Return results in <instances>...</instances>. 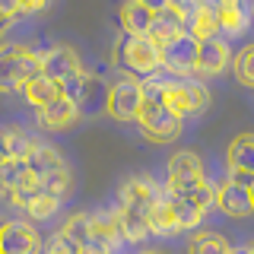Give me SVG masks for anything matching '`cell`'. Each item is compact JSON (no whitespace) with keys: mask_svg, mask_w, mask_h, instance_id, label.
Segmentation results:
<instances>
[{"mask_svg":"<svg viewBox=\"0 0 254 254\" xmlns=\"http://www.w3.org/2000/svg\"><path fill=\"white\" fill-rule=\"evenodd\" d=\"M115 64L127 73H140L143 79L162 70L159 61V45L149 35H118L115 42Z\"/></svg>","mask_w":254,"mask_h":254,"instance_id":"1","label":"cell"},{"mask_svg":"<svg viewBox=\"0 0 254 254\" xmlns=\"http://www.w3.org/2000/svg\"><path fill=\"white\" fill-rule=\"evenodd\" d=\"M35 76H42V54L19 45H0V92H22Z\"/></svg>","mask_w":254,"mask_h":254,"instance_id":"2","label":"cell"},{"mask_svg":"<svg viewBox=\"0 0 254 254\" xmlns=\"http://www.w3.org/2000/svg\"><path fill=\"white\" fill-rule=\"evenodd\" d=\"M162 102L169 105L178 118L185 115H200L210 105V89L203 86V79H194V76H165L162 79Z\"/></svg>","mask_w":254,"mask_h":254,"instance_id":"3","label":"cell"},{"mask_svg":"<svg viewBox=\"0 0 254 254\" xmlns=\"http://www.w3.org/2000/svg\"><path fill=\"white\" fill-rule=\"evenodd\" d=\"M197 48H200V42H197L194 35L185 29L178 32L175 38H169L165 45H159V61H162V70L169 76H194L197 73Z\"/></svg>","mask_w":254,"mask_h":254,"instance_id":"4","label":"cell"},{"mask_svg":"<svg viewBox=\"0 0 254 254\" xmlns=\"http://www.w3.org/2000/svg\"><path fill=\"white\" fill-rule=\"evenodd\" d=\"M137 124L143 130V137L153 140V143H172L178 140L181 133V118L165 105V102H143L140 115H137Z\"/></svg>","mask_w":254,"mask_h":254,"instance_id":"5","label":"cell"},{"mask_svg":"<svg viewBox=\"0 0 254 254\" xmlns=\"http://www.w3.org/2000/svg\"><path fill=\"white\" fill-rule=\"evenodd\" d=\"M140 108H143V89L137 76H121L108 86L105 115H111L115 121H137Z\"/></svg>","mask_w":254,"mask_h":254,"instance_id":"6","label":"cell"},{"mask_svg":"<svg viewBox=\"0 0 254 254\" xmlns=\"http://www.w3.org/2000/svg\"><path fill=\"white\" fill-rule=\"evenodd\" d=\"M0 254H42V235L26 219H10L0 229Z\"/></svg>","mask_w":254,"mask_h":254,"instance_id":"7","label":"cell"},{"mask_svg":"<svg viewBox=\"0 0 254 254\" xmlns=\"http://www.w3.org/2000/svg\"><path fill=\"white\" fill-rule=\"evenodd\" d=\"M83 73V61H79L76 48L70 45H54L42 54V76H48L51 83H64V79Z\"/></svg>","mask_w":254,"mask_h":254,"instance_id":"8","label":"cell"},{"mask_svg":"<svg viewBox=\"0 0 254 254\" xmlns=\"http://www.w3.org/2000/svg\"><path fill=\"white\" fill-rule=\"evenodd\" d=\"M188 29V6L185 3H159L153 6V26H149V38L156 45H165L178 32Z\"/></svg>","mask_w":254,"mask_h":254,"instance_id":"9","label":"cell"},{"mask_svg":"<svg viewBox=\"0 0 254 254\" xmlns=\"http://www.w3.org/2000/svg\"><path fill=\"white\" fill-rule=\"evenodd\" d=\"M159 188L149 175H130V178L121 185L118 190V206H137V210H153L156 197H159Z\"/></svg>","mask_w":254,"mask_h":254,"instance_id":"10","label":"cell"},{"mask_svg":"<svg viewBox=\"0 0 254 254\" xmlns=\"http://www.w3.org/2000/svg\"><path fill=\"white\" fill-rule=\"evenodd\" d=\"M229 42L226 38H206L197 48V76H219L229 67Z\"/></svg>","mask_w":254,"mask_h":254,"instance_id":"11","label":"cell"},{"mask_svg":"<svg viewBox=\"0 0 254 254\" xmlns=\"http://www.w3.org/2000/svg\"><path fill=\"white\" fill-rule=\"evenodd\" d=\"M216 206L226 213V216H235V219H245V216L254 213L251 190L242 188V185H235V181H229V178L216 188Z\"/></svg>","mask_w":254,"mask_h":254,"instance_id":"12","label":"cell"},{"mask_svg":"<svg viewBox=\"0 0 254 254\" xmlns=\"http://www.w3.org/2000/svg\"><path fill=\"white\" fill-rule=\"evenodd\" d=\"M108 105V83L102 76H92V73H86V83H83V92H79V99H76V111H79V118H95V115H102Z\"/></svg>","mask_w":254,"mask_h":254,"instance_id":"13","label":"cell"},{"mask_svg":"<svg viewBox=\"0 0 254 254\" xmlns=\"http://www.w3.org/2000/svg\"><path fill=\"white\" fill-rule=\"evenodd\" d=\"M216 16H219V32H226L229 38H235L251 26V3L222 0V3H216Z\"/></svg>","mask_w":254,"mask_h":254,"instance_id":"14","label":"cell"},{"mask_svg":"<svg viewBox=\"0 0 254 254\" xmlns=\"http://www.w3.org/2000/svg\"><path fill=\"white\" fill-rule=\"evenodd\" d=\"M26 165H29V172L35 175V181H42V178H48V175L67 169V162H64L61 149L48 146V143H38V140L32 143V153L26 156Z\"/></svg>","mask_w":254,"mask_h":254,"instance_id":"15","label":"cell"},{"mask_svg":"<svg viewBox=\"0 0 254 254\" xmlns=\"http://www.w3.org/2000/svg\"><path fill=\"white\" fill-rule=\"evenodd\" d=\"M197 178H206V175H203V159L194 149H181L169 159V181L165 185H188Z\"/></svg>","mask_w":254,"mask_h":254,"instance_id":"16","label":"cell"},{"mask_svg":"<svg viewBox=\"0 0 254 254\" xmlns=\"http://www.w3.org/2000/svg\"><path fill=\"white\" fill-rule=\"evenodd\" d=\"M188 32L197 38V42H206V38H219V16L213 3H194L188 6Z\"/></svg>","mask_w":254,"mask_h":254,"instance_id":"17","label":"cell"},{"mask_svg":"<svg viewBox=\"0 0 254 254\" xmlns=\"http://www.w3.org/2000/svg\"><path fill=\"white\" fill-rule=\"evenodd\" d=\"M153 26V6L143 0H127L121 6V32L124 35H149Z\"/></svg>","mask_w":254,"mask_h":254,"instance_id":"18","label":"cell"},{"mask_svg":"<svg viewBox=\"0 0 254 254\" xmlns=\"http://www.w3.org/2000/svg\"><path fill=\"white\" fill-rule=\"evenodd\" d=\"M226 165L229 172L254 175V133H238L226 149Z\"/></svg>","mask_w":254,"mask_h":254,"instance_id":"19","label":"cell"},{"mask_svg":"<svg viewBox=\"0 0 254 254\" xmlns=\"http://www.w3.org/2000/svg\"><path fill=\"white\" fill-rule=\"evenodd\" d=\"M76 118H79L76 105H73V102H67V99H61V95L51 102V105H45L42 111H38V124L48 127V130H67Z\"/></svg>","mask_w":254,"mask_h":254,"instance_id":"20","label":"cell"},{"mask_svg":"<svg viewBox=\"0 0 254 254\" xmlns=\"http://www.w3.org/2000/svg\"><path fill=\"white\" fill-rule=\"evenodd\" d=\"M178 232V222H175V213L169 206V197H165V188L159 190L153 210H149V235H159V238H169Z\"/></svg>","mask_w":254,"mask_h":254,"instance_id":"21","label":"cell"},{"mask_svg":"<svg viewBox=\"0 0 254 254\" xmlns=\"http://www.w3.org/2000/svg\"><path fill=\"white\" fill-rule=\"evenodd\" d=\"M22 95H26V102L32 108L42 111L45 105H51V102L58 99L61 89H58V83H51L48 76H35V79H29V83L22 86Z\"/></svg>","mask_w":254,"mask_h":254,"instance_id":"22","label":"cell"},{"mask_svg":"<svg viewBox=\"0 0 254 254\" xmlns=\"http://www.w3.org/2000/svg\"><path fill=\"white\" fill-rule=\"evenodd\" d=\"M165 197H169V206H172V213H175V222H178V229H197V226L203 222L206 213H203L197 203H190L188 197L169 194V190H165Z\"/></svg>","mask_w":254,"mask_h":254,"instance_id":"23","label":"cell"},{"mask_svg":"<svg viewBox=\"0 0 254 254\" xmlns=\"http://www.w3.org/2000/svg\"><path fill=\"white\" fill-rule=\"evenodd\" d=\"M92 222H95V235H99V242L105 245V248L115 254L121 248V229H118V216L115 210H105V213H92Z\"/></svg>","mask_w":254,"mask_h":254,"instance_id":"24","label":"cell"},{"mask_svg":"<svg viewBox=\"0 0 254 254\" xmlns=\"http://www.w3.org/2000/svg\"><path fill=\"white\" fill-rule=\"evenodd\" d=\"M0 143H3V153H6V159H26L29 153H32V140L22 127H6L3 133H0Z\"/></svg>","mask_w":254,"mask_h":254,"instance_id":"25","label":"cell"},{"mask_svg":"<svg viewBox=\"0 0 254 254\" xmlns=\"http://www.w3.org/2000/svg\"><path fill=\"white\" fill-rule=\"evenodd\" d=\"M229 251V242L216 232H194L188 242V254H226Z\"/></svg>","mask_w":254,"mask_h":254,"instance_id":"26","label":"cell"},{"mask_svg":"<svg viewBox=\"0 0 254 254\" xmlns=\"http://www.w3.org/2000/svg\"><path fill=\"white\" fill-rule=\"evenodd\" d=\"M58 206H61V200H58V197L45 194V190H42V185H38V194L32 197V200H29L26 206H22V210H26V216H29V219L42 222V219H51L54 213H58Z\"/></svg>","mask_w":254,"mask_h":254,"instance_id":"27","label":"cell"},{"mask_svg":"<svg viewBox=\"0 0 254 254\" xmlns=\"http://www.w3.org/2000/svg\"><path fill=\"white\" fill-rule=\"evenodd\" d=\"M232 70H235V76H238L242 86H254V45H245L242 51L235 54Z\"/></svg>","mask_w":254,"mask_h":254,"instance_id":"28","label":"cell"},{"mask_svg":"<svg viewBox=\"0 0 254 254\" xmlns=\"http://www.w3.org/2000/svg\"><path fill=\"white\" fill-rule=\"evenodd\" d=\"M38 185H42L45 194H51V197H58V200H64V197L70 194V169H61V172L48 175V178H42Z\"/></svg>","mask_w":254,"mask_h":254,"instance_id":"29","label":"cell"},{"mask_svg":"<svg viewBox=\"0 0 254 254\" xmlns=\"http://www.w3.org/2000/svg\"><path fill=\"white\" fill-rule=\"evenodd\" d=\"M42 254H79V248L73 242H70L64 232H54L51 235V242L48 245H42Z\"/></svg>","mask_w":254,"mask_h":254,"instance_id":"30","label":"cell"},{"mask_svg":"<svg viewBox=\"0 0 254 254\" xmlns=\"http://www.w3.org/2000/svg\"><path fill=\"white\" fill-rule=\"evenodd\" d=\"M45 3L42 0H35V3H19V16H29V13H42Z\"/></svg>","mask_w":254,"mask_h":254,"instance_id":"31","label":"cell"},{"mask_svg":"<svg viewBox=\"0 0 254 254\" xmlns=\"http://www.w3.org/2000/svg\"><path fill=\"white\" fill-rule=\"evenodd\" d=\"M226 254H248V248H229Z\"/></svg>","mask_w":254,"mask_h":254,"instance_id":"32","label":"cell"},{"mask_svg":"<svg viewBox=\"0 0 254 254\" xmlns=\"http://www.w3.org/2000/svg\"><path fill=\"white\" fill-rule=\"evenodd\" d=\"M140 254H165V251H159V248H146V251H140Z\"/></svg>","mask_w":254,"mask_h":254,"instance_id":"33","label":"cell"},{"mask_svg":"<svg viewBox=\"0 0 254 254\" xmlns=\"http://www.w3.org/2000/svg\"><path fill=\"white\" fill-rule=\"evenodd\" d=\"M3 159H6V153H3V143H0V162H3Z\"/></svg>","mask_w":254,"mask_h":254,"instance_id":"34","label":"cell"},{"mask_svg":"<svg viewBox=\"0 0 254 254\" xmlns=\"http://www.w3.org/2000/svg\"><path fill=\"white\" fill-rule=\"evenodd\" d=\"M245 248H248V254H254V242H251V245H245Z\"/></svg>","mask_w":254,"mask_h":254,"instance_id":"35","label":"cell"},{"mask_svg":"<svg viewBox=\"0 0 254 254\" xmlns=\"http://www.w3.org/2000/svg\"><path fill=\"white\" fill-rule=\"evenodd\" d=\"M251 206H254V181H251Z\"/></svg>","mask_w":254,"mask_h":254,"instance_id":"36","label":"cell"},{"mask_svg":"<svg viewBox=\"0 0 254 254\" xmlns=\"http://www.w3.org/2000/svg\"><path fill=\"white\" fill-rule=\"evenodd\" d=\"M251 19H254V6H251Z\"/></svg>","mask_w":254,"mask_h":254,"instance_id":"37","label":"cell"},{"mask_svg":"<svg viewBox=\"0 0 254 254\" xmlns=\"http://www.w3.org/2000/svg\"><path fill=\"white\" fill-rule=\"evenodd\" d=\"M0 229H3V219H0Z\"/></svg>","mask_w":254,"mask_h":254,"instance_id":"38","label":"cell"}]
</instances>
